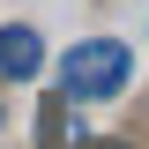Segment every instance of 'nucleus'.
Instances as JSON below:
<instances>
[{
	"instance_id": "f257e3e1",
	"label": "nucleus",
	"mask_w": 149,
	"mask_h": 149,
	"mask_svg": "<svg viewBox=\"0 0 149 149\" xmlns=\"http://www.w3.org/2000/svg\"><path fill=\"white\" fill-rule=\"evenodd\" d=\"M134 82V52L119 37H82L60 52V97L67 104H97V97H119Z\"/></svg>"
},
{
	"instance_id": "7ed1b4c3",
	"label": "nucleus",
	"mask_w": 149,
	"mask_h": 149,
	"mask_svg": "<svg viewBox=\"0 0 149 149\" xmlns=\"http://www.w3.org/2000/svg\"><path fill=\"white\" fill-rule=\"evenodd\" d=\"M74 149H82V142H74ZM90 149H119V142H90Z\"/></svg>"
},
{
	"instance_id": "f03ea898",
	"label": "nucleus",
	"mask_w": 149,
	"mask_h": 149,
	"mask_svg": "<svg viewBox=\"0 0 149 149\" xmlns=\"http://www.w3.org/2000/svg\"><path fill=\"white\" fill-rule=\"evenodd\" d=\"M37 60H45V37H37L30 22H8V30H0V82H30Z\"/></svg>"
}]
</instances>
